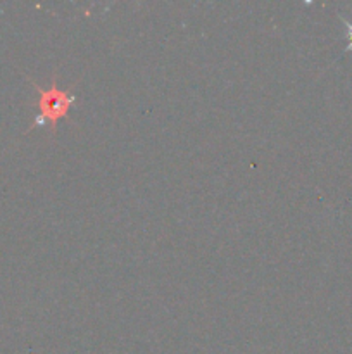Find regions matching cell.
I'll return each instance as SVG.
<instances>
[{"mask_svg":"<svg viewBox=\"0 0 352 354\" xmlns=\"http://www.w3.org/2000/svg\"><path fill=\"white\" fill-rule=\"evenodd\" d=\"M33 88L38 92V100H37V116H35L33 124L31 128L37 127H45L48 124L50 127L52 133H57L59 121L62 118H68L69 109L76 104L78 97L75 93H71L69 90L59 88L57 80L52 78V85L48 88H43L38 83L31 82Z\"/></svg>","mask_w":352,"mask_h":354,"instance_id":"6da1fadb","label":"cell"},{"mask_svg":"<svg viewBox=\"0 0 352 354\" xmlns=\"http://www.w3.org/2000/svg\"><path fill=\"white\" fill-rule=\"evenodd\" d=\"M345 23V26H347V38H349V45L347 48H345V52H352V23H349V21L342 19Z\"/></svg>","mask_w":352,"mask_h":354,"instance_id":"7a4b0ae2","label":"cell"}]
</instances>
